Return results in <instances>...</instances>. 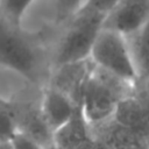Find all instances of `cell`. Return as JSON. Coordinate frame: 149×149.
I'll return each mask as SVG.
<instances>
[{"instance_id":"obj_5","label":"cell","mask_w":149,"mask_h":149,"mask_svg":"<svg viewBox=\"0 0 149 149\" xmlns=\"http://www.w3.org/2000/svg\"><path fill=\"white\" fill-rule=\"evenodd\" d=\"M40 109L47 127L55 135V139L79 113L78 104L70 95L48 84L41 90Z\"/></svg>"},{"instance_id":"obj_9","label":"cell","mask_w":149,"mask_h":149,"mask_svg":"<svg viewBox=\"0 0 149 149\" xmlns=\"http://www.w3.org/2000/svg\"><path fill=\"white\" fill-rule=\"evenodd\" d=\"M40 0H0V17L15 26H24L26 19Z\"/></svg>"},{"instance_id":"obj_7","label":"cell","mask_w":149,"mask_h":149,"mask_svg":"<svg viewBox=\"0 0 149 149\" xmlns=\"http://www.w3.org/2000/svg\"><path fill=\"white\" fill-rule=\"evenodd\" d=\"M127 41L137 72L139 84L149 81V20L140 30L127 37Z\"/></svg>"},{"instance_id":"obj_1","label":"cell","mask_w":149,"mask_h":149,"mask_svg":"<svg viewBox=\"0 0 149 149\" xmlns=\"http://www.w3.org/2000/svg\"><path fill=\"white\" fill-rule=\"evenodd\" d=\"M50 50L38 31L0 17V70L42 88L51 73Z\"/></svg>"},{"instance_id":"obj_11","label":"cell","mask_w":149,"mask_h":149,"mask_svg":"<svg viewBox=\"0 0 149 149\" xmlns=\"http://www.w3.org/2000/svg\"><path fill=\"white\" fill-rule=\"evenodd\" d=\"M12 142H13L14 149H45L38 142H36L35 140H33L31 137H29L28 135L21 132H17L13 136Z\"/></svg>"},{"instance_id":"obj_13","label":"cell","mask_w":149,"mask_h":149,"mask_svg":"<svg viewBox=\"0 0 149 149\" xmlns=\"http://www.w3.org/2000/svg\"><path fill=\"white\" fill-rule=\"evenodd\" d=\"M0 149H14L12 140H5L0 141Z\"/></svg>"},{"instance_id":"obj_3","label":"cell","mask_w":149,"mask_h":149,"mask_svg":"<svg viewBox=\"0 0 149 149\" xmlns=\"http://www.w3.org/2000/svg\"><path fill=\"white\" fill-rule=\"evenodd\" d=\"M104 13L83 7L57 31L51 42V70L90 58L92 47L102 29Z\"/></svg>"},{"instance_id":"obj_2","label":"cell","mask_w":149,"mask_h":149,"mask_svg":"<svg viewBox=\"0 0 149 149\" xmlns=\"http://www.w3.org/2000/svg\"><path fill=\"white\" fill-rule=\"evenodd\" d=\"M136 85L108 73L92 63L84 83L80 99V115L87 127L97 128L109 122L120 105L132 97Z\"/></svg>"},{"instance_id":"obj_4","label":"cell","mask_w":149,"mask_h":149,"mask_svg":"<svg viewBox=\"0 0 149 149\" xmlns=\"http://www.w3.org/2000/svg\"><path fill=\"white\" fill-rule=\"evenodd\" d=\"M90 61L97 68L125 81L133 85L139 84L127 37L119 33L102 28L92 47Z\"/></svg>"},{"instance_id":"obj_10","label":"cell","mask_w":149,"mask_h":149,"mask_svg":"<svg viewBox=\"0 0 149 149\" xmlns=\"http://www.w3.org/2000/svg\"><path fill=\"white\" fill-rule=\"evenodd\" d=\"M19 132L14 106L8 98L0 93V141L12 140Z\"/></svg>"},{"instance_id":"obj_14","label":"cell","mask_w":149,"mask_h":149,"mask_svg":"<svg viewBox=\"0 0 149 149\" xmlns=\"http://www.w3.org/2000/svg\"><path fill=\"white\" fill-rule=\"evenodd\" d=\"M147 149H149V147H148V148H147Z\"/></svg>"},{"instance_id":"obj_6","label":"cell","mask_w":149,"mask_h":149,"mask_svg":"<svg viewBox=\"0 0 149 149\" xmlns=\"http://www.w3.org/2000/svg\"><path fill=\"white\" fill-rule=\"evenodd\" d=\"M149 20V0H120L105 15L102 28L129 37Z\"/></svg>"},{"instance_id":"obj_12","label":"cell","mask_w":149,"mask_h":149,"mask_svg":"<svg viewBox=\"0 0 149 149\" xmlns=\"http://www.w3.org/2000/svg\"><path fill=\"white\" fill-rule=\"evenodd\" d=\"M120 0H87L86 3L83 7H87L94 10H98L100 13L106 14L108 10H111ZM81 7V8H83ZM80 8V9H81Z\"/></svg>"},{"instance_id":"obj_8","label":"cell","mask_w":149,"mask_h":149,"mask_svg":"<svg viewBox=\"0 0 149 149\" xmlns=\"http://www.w3.org/2000/svg\"><path fill=\"white\" fill-rule=\"evenodd\" d=\"M87 0H50L47 15L48 26L55 33L64 26L85 3Z\"/></svg>"}]
</instances>
